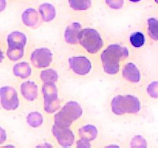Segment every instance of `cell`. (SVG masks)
<instances>
[{
  "instance_id": "obj_25",
  "label": "cell",
  "mask_w": 158,
  "mask_h": 148,
  "mask_svg": "<svg viewBox=\"0 0 158 148\" xmlns=\"http://www.w3.org/2000/svg\"><path fill=\"white\" fill-rule=\"evenodd\" d=\"M126 146L131 148L148 147L149 146V140L146 136L142 134H134L127 139Z\"/></svg>"
},
{
  "instance_id": "obj_13",
  "label": "cell",
  "mask_w": 158,
  "mask_h": 148,
  "mask_svg": "<svg viewBox=\"0 0 158 148\" xmlns=\"http://www.w3.org/2000/svg\"><path fill=\"white\" fill-rule=\"evenodd\" d=\"M25 126L33 132H39L49 126L50 117H48L41 106H27L22 110Z\"/></svg>"
},
{
  "instance_id": "obj_7",
  "label": "cell",
  "mask_w": 158,
  "mask_h": 148,
  "mask_svg": "<svg viewBox=\"0 0 158 148\" xmlns=\"http://www.w3.org/2000/svg\"><path fill=\"white\" fill-rule=\"evenodd\" d=\"M108 43L103 31L98 27L88 23L79 36L78 49L97 57Z\"/></svg>"
},
{
  "instance_id": "obj_2",
  "label": "cell",
  "mask_w": 158,
  "mask_h": 148,
  "mask_svg": "<svg viewBox=\"0 0 158 148\" xmlns=\"http://www.w3.org/2000/svg\"><path fill=\"white\" fill-rule=\"evenodd\" d=\"M134 55L125 39L108 41L97 57L100 72L108 78H118L123 64Z\"/></svg>"
},
{
  "instance_id": "obj_23",
  "label": "cell",
  "mask_w": 158,
  "mask_h": 148,
  "mask_svg": "<svg viewBox=\"0 0 158 148\" xmlns=\"http://www.w3.org/2000/svg\"><path fill=\"white\" fill-rule=\"evenodd\" d=\"M141 91L148 102H158V76L148 77Z\"/></svg>"
},
{
  "instance_id": "obj_6",
  "label": "cell",
  "mask_w": 158,
  "mask_h": 148,
  "mask_svg": "<svg viewBox=\"0 0 158 148\" xmlns=\"http://www.w3.org/2000/svg\"><path fill=\"white\" fill-rule=\"evenodd\" d=\"M148 77L146 66L142 60L134 55L123 64L118 79L122 85L141 89Z\"/></svg>"
},
{
  "instance_id": "obj_24",
  "label": "cell",
  "mask_w": 158,
  "mask_h": 148,
  "mask_svg": "<svg viewBox=\"0 0 158 148\" xmlns=\"http://www.w3.org/2000/svg\"><path fill=\"white\" fill-rule=\"evenodd\" d=\"M19 145L14 140L10 130L3 123L0 125V148H16Z\"/></svg>"
},
{
  "instance_id": "obj_18",
  "label": "cell",
  "mask_w": 158,
  "mask_h": 148,
  "mask_svg": "<svg viewBox=\"0 0 158 148\" xmlns=\"http://www.w3.org/2000/svg\"><path fill=\"white\" fill-rule=\"evenodd\" d=\"M43 26H55L60 22V13L58 7L50 2H43L37 6Z\"/></svg>"
},
{
  "instance_id": "obj_11",
  "label": "cell",
  "mask_w": 158,
  "mask_h": 148,
  "mask_svg": "<svg viewBox=\"0 0 158 148\" xmlns=\"http://www.w3.org/2000/svg\"><path fill=\"white\" fill-rule=\"evenodd\" d=\"M87 24L85 17L71 16L67 18L62 25L60 30V39L63 46L68 49H78L79 36Z\"/></svg>"
},
{
  "instance_id": "obj_29",
  "label": "cell",
  "mask_w": 158,
  "mask_h": 148,
  "mask_svg": "<svg viewBox=\"0 0 158 148\" xmlns=\"http://www.w3.org/2000/svg\"><path fill=\"white\" fill-rule=\"evenodd\" d=\"M131 4H134V5H137V4H140L143 2V0H127Z\"/></svg>"
},
{
  "instance_id": "obj_21",
  "label": "cell",
  "mask_w": 158,
  "mask_h": 148,
  "mask_svg": "<svg viewBox=\"0 0 158 148\" xmlns=\"http://www.w3.org/2000/svg\"><path fill=\"white\" fill-rule=\"evenodd\" d=\"M141 26L146 32L151 46H158V10L147 14L142 18Z\"/></svg>"
},
{
  "instance_id": "obj_14",
  "label": "cell",
  "mask_w": 158,
  "mask_h": 148,
  "mask_svg": "<svg viewBox=\"0 0 158 148\" xmlns=\"http://www.w3.org/2000/svg\"><path fill=\"white\" fill-rule=\"evenodd\" d=\"M19 91L25 106H39L41 100V83L36 76L17 81Z\"/></svg>"
},
{
  "instance_id": "obj_26",
  "label": "cell",
  "mask_w": 158,
  "mask_h": 148,
  "mask_svg": "<svg viewBox=\"0 0 158 148\" xmlns=\"http://www.w3.org/2000/svg\"><path fill=\"white\" fill-rule=\"evenodd\" d=\"M104 5L112 12H120L125 7L126 0H103Z\"/></svg>"
},
{
  "instance_id": "obj_20",
  "label": "cell",
  "mask_w": 158,
  "mask_h": 148,
  "mask_svg": "<svg viewBox=\"0 0 158 148\" xmlns=\"http://www.w3.org/2000/svg\"><path fill=\"white\" fill-rule=\"evenodd\" d=\"M66 9L71 16L86 18L94 9V0H66Z\"/></svg>"
},
{
  "instance_id": "obj_8",
  "label": "cell",
  "mask_w": 158,
  "mask_h": 148,
  "mask_svg": "<svg viewBox=\"0 0 158 148\" xmlns=\"http://www.w3.org/2000/svg\"><path fill=\"white\" fill-rule=\"evenodd\" d=\"M25 103L19 91L17 81H6L0 86V108L6 114L16 113L23 110Z\"/></svg>"
},
{
  "instance_id": "obj_4",
  "label": "cell",
  "mask_w": 158,
  "mask_h": 148,
  "mask_svg": "<svg viewBox=\"0 0 158 148\" xmlns=\"http://www.w3.org/2000/svg\"><path fill=\"white\" fill-rule=\"evenodd\" d=\"M0 41L5 45L6 63L9 65L27 58L32 44L29 31L19 26L2 32Z\"/></svg>"
},
{
  "instance_id": "obj_9",
  "label": "cell",
  "mask_w": 158,
  "mask_h": 148,
  "mask_svg": "<svg viewBox=\"0 0 158 148\" xmlns=\"http://www.w3.org/2000/svg\"><path fill=\"white\" fill-rule=\"evenodd\" d=\"M77 139L75 147L89 148L97 146L102 140V130L100 125L86 118L75 126Z\"/></svg>"
},
{
  "instance_id": "obj_31",
  "label": "cell",
  "mask_w": 158,
  "mask_h": 148,
  "mask_svg": "<svg viewBox=\"0 0 158 148\" xmlns=\"http://www.w3.org/2000/svg\"><path fill=\"white\" fill-rule=\"evenodd\" d=\"M17 1H25V0H17Z\"/></svg>"
},
{
  "instance_id": "obj_28",
  "label": "cell",
  "mask_w": 158,
  "mask_h": 148,
  "mask_svg": "<svg viewBox=\"0 0 158 148\" xmlns=\"http://www.w3.org/2000/svg\"><path fill=\"white\" fill-rule=\"evenodd\" d=\"M6 2H5V0H1V12L3 13L5 11V9H6Z\"/></svg>"
},
{
  "instance_id": "obj_5",
  "label": "cell",
  "mask_w": 158,
  "mask_h": 148,
  "mask_svg": "<svg viewBox=\"0 0 158 148\" xmlns=\"http://www.w3.org/2000/svg\"><path fill=\"white\" fill-rule=\"evenodd\" d=\"M86 117V108L77 99H65L61 108L50 117L51 123L60 126L75 127Z\"/></svg>"
},
{
  "instance_id": "obj_17",
  "label": "cell",
  "mask_w": 158,
  "mask_h": 148,
  "mask_svg": "<svg viewBox=\"0 0 158 148\" xmlns=\"http://www.w3.org/2000/svg\"><path fill=\"white\" fill-rule=\"evenodd\" d=\"M124 39L135 54L143 52L151 46L149 38L141 26L130 30Z\"/></svg>"
},
{
  "instance_id": "obj_15",
  "label": "cell",
  "mask_w": 158,
  "mask_h": 148,
  "mask_svg": "<svg viewBox=\"0 0 158 148\" xmlns=\"http://www.w3.org/2000/svg\"><path fill=\"white\" fill-rule=\"evenodd\" d=\"M49 136L53 140L56 147H75L77 139L75 127L60 126L50 123Z\"/></svg>"
},
{
  "instance_id": "obj_16",
  "label": "cell",
  "mask_w": 158,
  "mask_h": 148,
  "mask_svg": "<svg viewBox=\"0 0 158 148\" xmlns=\"http://www.w3.org/2000/svg\"><path fill=\"white\" fill-rule=\"evenodd\" d=\"M19 26L29 32L35 31L43 26L38 8L35 6H26L18 12L16 18Z\"/></svg>"
},
{
  "instance_id": "obj_30",
  "label": "cell",
  "mask_w": 158,
  "mask_h": 148,
  "mask_svg": "<svg viewBox=\"0 0 158 148\" xmlns=\"http://www.w3.org/2000/svg\"><path fill=\"white\" fill-rule=\"evenodd\" d=\"M153 1H154V5H155L156 7L157 8V10H158V0H153Z\"/></svg>"
},
{
  "instance_id": "obj_12",
  "label": "cell",
  "mask_w": 158,
  "mask_h": 148,
  "mask_svg": "<svg viewBox=\"0 0 158 148\" xmlns=\"http://www.w3.org/2000/svg\"><path fill=\"white\" fill-rule=\"evenodd\" d=\"M64 100L60 90V83L41 84L40 106L48 117L53 116L61 108Z\"/></svg>"
},
{
  "instance_id": "obj_3",
  "label": "cell",
  "mask_w": 158,
  "mask_h": 148,
  "mask_svg": "<svg viewBox=\"0 0 158 148\" xmlns=\"http://www.w3.org/2000/svg\"><path fill=\"white\" fill-rule=\"evenodd\" d=\"M63 64L68 75L75 80H88L100 72L97 57L80 49H69L64 56Z\"/></svg>"
},
{
  "instance_id": "obj_22",
  "label": "cell",
  "mask_w": 158,
  "mask_h": 148,
  "mask_svg": "<svg viewBox=\"0 0 158 148\" xmlns=\"http://www.w3.org/2000/svg\"><path fill=\"white\" fill-rule=\"evenodd\" d=\"M35 76L41 84L43 83H60L62 80V72L60 68L55 66L36 70Z\"/></svg>"
},
{
  "instance_id": "obj_10",
  "label": "cell",
  "mask_w": 158,
  "mask_h": 148,
  "mask_svg": "<svg viewBox=\"0 0 158 148\" xmlns=\"http://www.w3.org/2000/svg\"><path fill=\"white\" fill-rule=\"evenodd\" d=\"M27 58L35 70L55 66L57 63L56 51L49 43H32Z\"/></svg>"
},
{
  "instance_id": "obj_27",
  "label": "cell",
  "mask_w": 158,
  "mask_h": 148,
  "mask_svg": "<svg viewBox=\"0 0 158 148\" xmlns=\"http://www.w3.org/2000/svg\"><path fill=\"white\" fill-rule=\"evenodd\" d=\"M98 143L97 146H100V147H123L127 146L126 143H123L120 140L117 139H108L106 140H101Z\"/></svg>"
},
{
  "instance_id": "obj_19",
  "label": "cell",
  "mask_w": 158,
  "mask_h": 148,
  "mask_svg": "<svg viewBox=\"0 0 158 148\" xmlns=\"http://www.w3.org/2000/svg\"><path fill=\"white\" fill-rule=\"evenodd\" d=\"M10 72L15 81L26 80L35 76V68L28 58L10 64Z\"/></svg>"
},
{
  "instance_id": "obj_1",
  "label": "cell",
  "mask_w": 158,
  "mask_h": 148,
  "mask_svg": "<svg viewBox=\"0 0 158 148\" xmlns=\"http://www.w3.org/2000/svg\"><path fill=\"white\" fill-rule=\"evenodd\" d=\"M148 100L141 89L122 85L110 94L106 109L111 117L120 120H132L146 112Z\"/></svg>"
}]
</instances>
